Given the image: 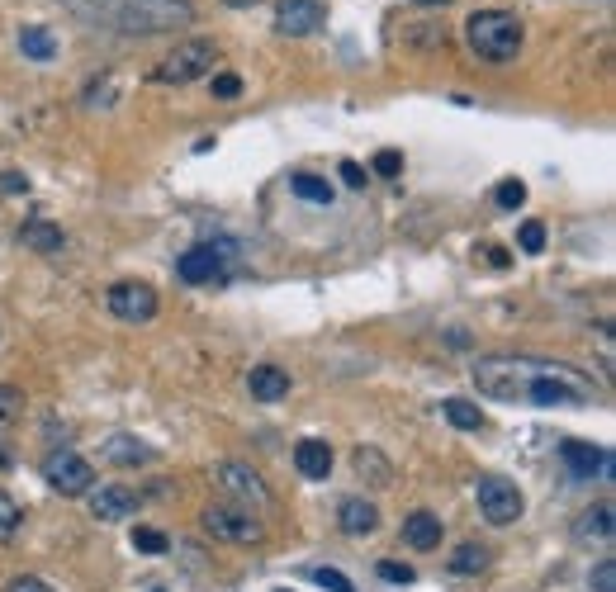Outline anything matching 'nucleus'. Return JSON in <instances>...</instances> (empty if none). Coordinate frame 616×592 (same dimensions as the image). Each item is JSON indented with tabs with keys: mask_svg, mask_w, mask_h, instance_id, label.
Segmentation results:
<instances>
[{
	"mask_svg": "<svg viewBox=\"0 0 616 592\" xmlns=\"http://www.w3.org/2000/svg\"><path fill=\"white\" fill-rule=\"evenodd\" d=\"M479 394L498 403H536V408H579L593 403V384L574 375L569 365L550 360H517V356H484L470 370Z\"/></svg>",
	"mask_w": 616,
	"mask_h": 592,
	"instance_id": "obj_1",
	"label": "nucleus"
},
{
	"mask_svg": "<svg viewBox=\"0 0 616 592\" xmlns=\"http://www.w3.org/2000/svg\"><path fill=\"white\" fill-rule=\"evenodd\" d=\"M67 5L95 24L124 29V34H166V29L195 24L190 0H67Z\"/></svg>",
	"mask_w": 616,
	"mask_h": 592,
	"instance_id": "obj_2",
	"label": "nucleus"
},
{
	"mask_svg": "<svg viewBox=\"0 0 616 592\" xmlns=\"http://www.w3.org/2000/svg\"><path fill=\"white\" fill-rule=\"evenodd\" d=\"M465 38L484 62H512L522 53V19L508 10H479L465 19Z\"/></svg>",
	"mask_w": 616,
	"mask_h": 592,
	"instance_id": "obj_3",
	"label": "nucleus"
},
{
	"mask_svg": "<svg viewBox=\"0 0 616 592\" xmlns=\"http://www.w3.org/2000/svg\"><path fill=\"white\" fill-rule=\"evenodd\" d=\"M214 62H218L214 38H185V43H176V48L162 57V67L152 72V81H162V86H185V81H200L204 72H214Z\"/></svg>",
	"mask_w": 616,
	"mask_h": 592,
	"instance_id": "obj_4",
	"label": "nucleus"
},
{
	"mask_svg": "<svg viewBox=\"0 0 616 592\" xmlns=\"http://www.w3.org/2000/svg\"><path fill=\"white\" fill-rule=\"evenodd\" d=\"M200 521L214 540H233V545H261L266 540L261 517H252L247 507H237V503H209Z\"/></svg>",
	"mask_w": 616,
	"mask_h": 592,
	"instance_id": "obj_5",
	"label": "nucleus"
},
{
	"mask_svg": "<svg viewBox=\"0 0 616 592\" xmlns=\"http://www.w3.org/2000/svg\"><path fill=\"white\" fill-rule=\"evenodd\" d=\"M43 479H48V488L62 493V498H81V493H91L95 469H91V460H81L76 450H53V455L43 460Z\"/></svg>",
	"mask_w": 616,
	"mask_h": 592,
	"instance_id": "obj_6",
	"label": "nucleus"
},
{
	"mask_svg": "<svg viewBox=\"0 0 616 592\" xmlns=\"http://www.w3.org/2000/svg\"><path fill=\"white\" fill-rule=\"evenodd\" d=\"M479 512L493 521V526H512V521L522 517V488L512 484V479H498V474H484L479 479Z\"/></svg>",
	"mask_w": 616,
	"mask_h": 592,
	"instance_id": "obj_7",
	"label": "nucleus"
},
{
	"mask_svg": "<svg viewBox=\"0 0 616 592\" xmlns=\"http://www.w3.org/2000/svg\"><path fill=\"white\" fill-rule=\"evenodd\" d=\"M109 313L124 323H152L157 318V289L143 280H119V285H109Z\"/></svg>",
	"mask_w": 616,
	"mask_h": 592,
	"instance_id": "obj_8",
	"label": "nucleus"
},
{
	"mask_svg": "<svg viewBox=\"0 0 616 592\" xmlns=\"http://www.w3.org/2000/svg\"><path fill=\"white\" fill-rule=\"evenodd\" d=\"M228 256L233 252H223L214 242H200V247H190V252L176 261V275H181L185 285H223V280H228V270H223Z\"/></svg>",
	"mask_w": 616,
	"mask_h": 592,
	"instance_id": "obj_9",
	"label": "nucleus"
},
{
	"mask_svg": "<svg viewBox=\"0 0 616 592\" xmlns=\"http://www.w3.org/2000/svg\"><path fill=\"white\" fill-rule=\"evenodd\" d=\"M323 24H327L323 0H280L275 5V29L285 38H308V34H318Z\"/></svg>",
	"mask_w": 616,
	"mask_h": 592,
	"instance_id": "obj_10",
	"label": "nucleus"
},
{
	"mask_svg": "<svg viewBox=\"0 0 616 592\" xmlns=\"http://www.w3.org/2000/svg\"><path fill=\"white\" fill-rule=\"evenodd\" d=\"M218 488L228 493V498H237V503L252 512V503L261 507V503H271V493H266V484H261V474L256 469H247V465H218Z\"/></svg>",
	"mask_w": 616,
	"mask_h": 592,
	"instance_id": "obj_11",
	"label": "nucleus"
},
{
	"mask_svg": "<svg viewBox=\"0 0 616 592\" xmlns=\"http://www.w3.org/2000/svg\"><path fill=\"white\" fill-rule=\"evenodd\" d=\"M91 512L100 521H124L138 512V493L124 484H109V488H100V493H91Z\"/></svg>",
	"mask_w": 616,
	"mask_h": 592,
	"instance_id": "obj_12",
	"label": "nucleus"
},
{
	"mask_svg": "<svg viewBox=\"0 0 616 592\" xmlns=\"http://www.w3.org/2000/svg\"><path fill=\"white\" fill-rule=\"evenodd\" d=\"M560 455H564V465L574 469L579 479H593L598 469H612V455H607L602 446H593V441H564Z\"/></svg>",
	"mask_w": 616,
	"mask_h": 592,
	"instance_id": "obj_13",
	"label": "nucleus"
},
{
	"mask_svg": "<svg viewBox=\"0 0 616 592\" xmlns=\"http://www.w3.org/2000/svg\"><path fill=\"white\" fill-rule=\"evenodd\" d=\"M294 469H299L304 479H327V474H332V446L318 441V436H304V441L294 446Z\"/></svg>",
	"mask_w": 616,
	"mask_h": 592,
	"instance_id": "obj_14",
	"label": "nucleus"
},
{
	"mask_svg": "<svg viewBox=\"0 0 616 592\" xmlns=\"http://www.w3.org/2000/svg\"><path fill=\"white\" fill-rule=\"evenodd\" d=\"M337 526H342L346 536H370V531L380 526V512H375V503H365V498H342Z\"/></svg>",
	"mask_w": 616,
	"mask_h": 592,
	"instance_id": "obj_15",
	"label": "nucleus"
},
{
	"mask_svg": "<svg viewBox=\"0 0 616 592\" xmlns=\"http://www.w3.org/2000/svg\"><path fill=\"white\" fill-rule=\"evenodd\" d=\"M247 384H252L256 403H280V398H290V375H285L280 365H256Z\"/></svg>",
	"mask_w": 616,
	"mask_h": 592,
	"instance_id": "obj_16",
	"label": "nucleus"
},
{
	"mask_svg": "<svg viewBox=\"0 0 616 592\" xmlns=\"http://www.w3.org/2000/svg\"><path fill=\"white\" fill-rule=\"evenodd\" d=\"M403 540L413 550H436L441 545V517L436 512H408L403 517Z\"/></svg>",
	"mask_w": 616,
	"mask_h": 592,
	"instance_id": "obj_17",
	"label": "nucleus"
},
{
	"mask_svg": "<svg viewBox=\"0 0 616 592\" xmlns=\"http://www.w3.org/2000/svg\"><path fill=\"white\" fill-rule=\"evenodd\" d=\"M19 242L29 247V252H43V256H53V252H62V228L57 223H48V218H29L24 228H19Z\"/></svg>",
	"mask_w": 616,
	"mask_h": 592,
	"instance_id": "obj_18",
	"label": "nucleus"
},
{
	"mask_svg": "<svg viewBox=\"0 0 616 592\" xmlns=\"http://www.w3.org/2000/svg\"><path fill=\"white\" fill-rule=\"evenodd\" d=\"M157 450L152 446H143L138 436H109L105 441V460L109 465H147Z\"/></svg>",
	"mask_w": 616,
	"mask_h": 592,
	"instance_id": "obj_19",
	"label": "nucleus"
},
{
	"mask_svg": "<svg viewBox=\"0 0 616 592\" xmlns=\"http://www.w3.org/2000/svg\"><path fill=\"white\" fill-rule=\"evenodd\" d=\"M351 465H356V474H361V479H370V484H375V488H389V484H394V465L384 460L380 450L361 446V450H356V455H351Z\"/></svg>",
	"mask_w": 616,
	"mask_h": 592,
	"instance_id": "obj_20",
	"label": "nucleus"
},
{
	"mask_svg": "<svg viewBox=\"0 0 616 592\" xmlns=\"http://www.w3.org/2000/svg\"><path fill=\"white\" fill-rule=\"evenodd\" d=\"M579 540H612V531H616V521H612V503H598V507H588L579 517Z\"/></svg>",
	"mask_w": 616,
	"mask_h": 592,
	"instance_id": "obj_21",
	"label": "nucleus"
},
{
	"mask_svg": "<svg viewBox=\"0 0 616 592\" xmlns=\"http://www.w3.org/2000/svg\"><path fill=\"white\" fill-rule=\"evenodd\" d=\"M19 48H24V57H34V62H53L57 57V38L43 29V24H29L24 34H19Z\"/></svg>",
	"mask_w": 616,
	"mask_h": 592,
	"instance_id": "obj_22",
	"label": "nucleus"
},
{
	"mask_svg": "<svg viewBox=\"0 0 616 592\" xmlns=\"http://www.w3.org/2000/svg\"><path fill=\"white\" fill-rule=\"evenodd\" d=\"M441 413H446V422L460 427V431L484 427V413H479V403H470V398H446V403H441Z\"/></svg>",
	"mask_w": 616,
	"mask_h": 592,
	"instance_id": "obj_23",
	"label": "nucleus"
},
{
	"mask_svg": "<svg viewBox=\"0 0 616 592\" xmlns=\"http://www.w3.org/2000/svg\"><path fill=\"white\" fill-rule=\"evenodd\" d=\"M290 190L299 199H308V204H332V185H327L323 176H313V171H294Z\"/></svg>",
	"mask_w": 616,
	"mask_h": 592,
	"instance_id": "obj_24",
	"label": "nucleus"
},
{
	"mask_svg": "<svg viewBox=\"0 0 616 592\" xmlns=\"http://www.w3.org/2000/svg\"><path fill=\"white\" fill-rule=\"evenodd\" d=\"M451 569L455 574H484L489 569V550L484 545H460L451 555Z\"/></svg>",
	"mask_w": 616,
	"mask_h": 592,
	"instance_id": "obj_25",
	"label": "nucleus"
},
{
	"mask_svg": "<svg viewBox=\"0 0 616 592\" xmlns=\"http://www.w3.org/2000/svg\"><path fill=\"white\" fill-rule=\"evenodd\" d=\"M133 550H143V555H166L171 540H166L162 531H152V526H138V531H133Z\"/></svg>",
	"mask_w": 616,
	"mask_h": 592,
	"instance_id": "obj_26",
	"label": "nucleus"
},
{
	"mask_svg": "<svg viewBox=\"0 0 616 592\" xmlns=\"http://www.w3.org/2000/svg\"><path fill=\"white\" fill-rule=\"evenodd\" d=\"M19 413H24V394H19L15 384H0V427L15 422Z\"/></svg>",
	"mask_w": 616,
	"mask_h": 592,
	"instance_id": "obj_27",
	"label": "nucleus"
},
{
	"mask_svg": "<svg viewBox=\"0 0 616 592\" xmlns=\"http://www.w3.org/2000/svg\"><path fill=\"white\" fill-rule=\"evenodd\" d=\"M493 199H498V209H522V204H526V185H522V180H503V185L493 190Z\"/></svg>",
	"mask_w": 616,
	"mask_h": 592,
	"instance_id": "obj_28",
	"label": "nucleus"
},
{
	"mask_svg": "<svg viewBox=\"0 0 616 592\" xmlns=\"http://www.w3.org/2000/svg\"><path fill=\"white\" fill-rule=\"evenodd\" d=\"M19 531V503L0 493V540H10Z\"/></svg>",
	"mask_w": 616,
	"mask_h": 592,
	"instance_id": "obj_29",
	"label": "nucleus"
},
{
	"mask_svg": "<svg viewBox=\"0 0 616 592\" xmlns=\"http://www.w3.org/2000/svg\"><path fill=\"white\" fill-rule=\"evenodd\" d=\"M375 176H403V152H394V147H384V152H375Z\"/></svg>",
	"mask_w": 616,
	"mask_h": 592,
	"instance_id": "obj_30",
	"label": "nucleus"
},
{
	"mask_svg": "<svg viewBox=\"0 0 616 592\" xmlns=\"http://www.w3.org/2000/svg\"><path fill=\"white\" fill-rule=\"evenodd\" d=\"M517 242H522V252H545V223H522V233H517Z\"/></svg>",
	"mask_w": 616,
	"mask_h": 592,
	"instance_id": "obj_31",
	"label": "nucleus"
},
{
	"mask_svg": "<svg viewBox=\"0 0 616 592\" xmlns=\"http://www.w3.org/2000/svg\"><path fill=\"white\" fill-rule=\"evenodd\" d=\"M313 583H318V588H327V592H356V588H351V578L337 574V569H313Z\"/></svg>",
	"mask_w": 616,
	"mask_h": 592,
	"instance_id": "obj_32",
	"label": "nucleus"
},
{
	"mask_svg": "<svg viewBox=\"0 0 616 592\" xmlns=\"http://www.w3.org/2000/svg\"><path fill=\"white\" fill-rule=\"evenodd\" d=\"M380 578H384V583H413V564H399V559H384V564H380Z\"/></svg>",
	"mask_w": 616,
	"mask_h": 592,
	"instance_id": "obj_33",
	"label": "nucleus"
},
{
	"mask_svg": "<svg viewBox=\"0 0 616 592\" xmlns=\"http://www.w3.org/2000/svg\"><path fill=\"white\" fill-rule=\"evenodd\" d=\"M593 592H616V559H602L593 569Z\"/></svg>",
	"mask_w": 616,
	"mask_h": 592,
	"instance_id": "obj_34",
	"label": "nucleus"
},
{
	"mask_svg": "<svg viewBox=\"0 0 616 592\" xmlns=\"http://www.w3.org/2000/svg\"><path fill=\"white\" fill-rule=\"evenodd\" d=\"M237 95H242V81H237L233 72L214 76V100H237Z\"/></svg>",
	"mask_w": 616,
	"mask_h": 592,
	"instance_id": "obj_35",
	"label": "nucleus"
},
{
	"mask_svg": "<svg viewBox=\"0 0 616 592\" xmlns=\"http://www.w3.org/2000/svg\"><path fill=\"white\" fill-rule=\"evenodd\" d=\"M5 592H53V588H48L43 578H34V574H19V578L5 583Z\"/></svg>",
	"mask_w": 616,
	"mask_h": 592,
	"instance_id": "obj_36",
	"label": "nucleus"
},
{
	"mask_svg": "<svg viewBox=\"0 0 616 592\" xmlns=\"http://www.w3.org/2000/svg\"><path fill=\"white\" fill-rule=\"evenodd\" d=\"M342 180H346V185H351V190H361V185H365L361 162H342Z\"/></svg>",
	"mask_w": 616,
	"mask_h": 592,
	"instance_id": "obj_37",
	"label": "nucleus"
},
{
	"mask_svg": "<svg viewBox=\"0 0 616 592\" xmlns=\"http://www.w3.org/2000/svg\"><path fill=\"white\" fill-rule=\"evenodd\" d=\"M0 185H5L10 195H19V190H29V180L19 176V171H5V180H0Z\"/></svg>",
	"mask_w": 616,
	"mask_h": 592,
	"instance_id": "obj_38",
	"label": "nucleus"
},
{
	"mask_svg": "<svg viewBox=\"0 0 616 592\" xmlns=\"http://www.w3.org/2000/svg\"><path fill=\"white\" fill-rule=\"evenodd\" d=\"M484 252H489V266H498V270L508 266V252H503V247H484Z\"/></svg>",
	"mask_w": 616,
	"mask_h": 592,
	"instance_id": "obj_39",
	"label": "nucleus"
},
{
	"mask_svg": "<svg viewBox=\"0 0 616 592\" xmlns=\"http://www.w3.org/2000/svg\"><path fill=\"white\" fill-rule=\"evenodd\" d=\"M10 465H15V455H10V450L0 446V474H5V469H10Z\"/></svg>",
	"mask_w": 616,
	"mask_h": 592,
	"instance_id": "obj_40",
	"label": "nucleus"
},
{
	"mask_svg": "<svg viewBox=\"0 0 616 592\" xmlns=\"http://www.w3.org/2000/svg\"><path fill=\"white\" fill-rule=\"evenodd\" d=\"M223 5H256V0H223Z\"/></svg>",
	"mask_w": 616,
	"mask_h": 592,
	"instance_id": "obj_41",
	"label": "nucleus"
},
{
	"mask_svg": "<svg viewBox=\"0 0 616 592\" xmlns=\"http://www.w3.org/2000/svg\"><path fill=\"white\" fill-rule=\"evenodd\" d=\"M417 5H446V0H417Z\"/></svg>",
	"mask_w": 616,
	"mask_h": 592,
	"instance_id": "obj_42",
	"label": "nucleus"
}]
</instances>
